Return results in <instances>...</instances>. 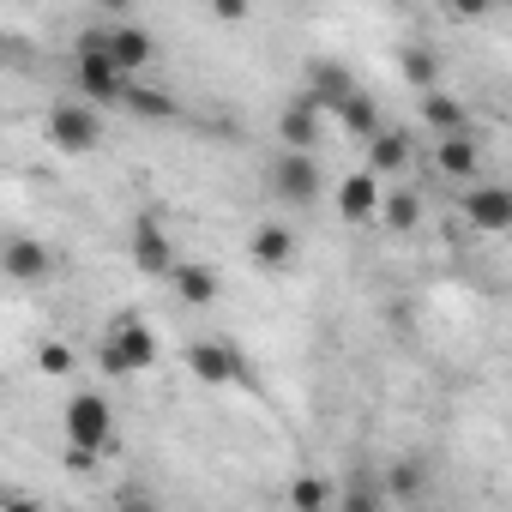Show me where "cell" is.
Here are the masks:
<instances>
[{
    "label": "cell",
    "instance_id": "obj_1",
    "mask_svg": "<svg viewBox=\"0 0 512 512\" xmlns=\"http://www.w3.org/2000/svg\"><path fill=\"white\" fill-rule=\"evenodd\" d=\"M151 362H157V338H151V326H145L139 314H115L109 332L97 338V368H103L109 380H133V374H145Z\"/></svg>",
    "mask_w": 512,
    "mask_h": 512
},
{
    "label": "cell",
    "instance_id": "obj_2",
    "mask_svg": "<svg viewBox=\"0 0 512 512\" xmlns=\"http://www.w3.org/2000/svg\"><path fill=\"white\" fill-rule=\"evenodd\" d=\"M73 79H79V97H91L97 109H103V103H127L133 79H127V73H121L109 55H103V25L79 37V55H73Z\"/></svg>",
    "mask_w": 512,
    "mask_h": 512
},
{
    "label": "cell",
    "instance_id": "obj_3",
    "mask_svg": "<svg viewBox=\"0 0 512 512\" xmlns=\"http://www.w3.org/2000/svg\"><path fill=\"white\" fill-rule=\"evenodd\" d=\"M61 428H67L73 452H79V458H91V452H109V440H115V410H109V398H103V392H73V398H67Z\"/></svg>",
    "mask_w": 512,
    "mask_h": 512
},
{
    "label": "cell",
    "instance_id": "obj_4",
    "mask_svg": "<svg viewBox=\"0 0 512 512\" xmlns=\"http://www.w3.org/2000/svg\"><path fill=\"white\" fill-rule=\"evenodd\" d=\"M49 145L55 151H67V157H85V151H97L103 145V109L97 103H55L49 109Z\"/></svg>",
    "mask_w": 512,
    "mask_h": 512
},
{
    "label": "cell",
    "instance_id": "obj_5",
    "mask_svg": "<svg viewBox=\"0 0 512 512\" xmlns=\"http://www.w3.org/2000/svg\"><path fill=\"white\" fill-rule=\"evenodd\" d=\"M320 187H326V175H320L314 151H278V163H272V193H278L284 205H314Z\"/></svg>",
    "mask_w": 512,
    "mask_h": 512
},
{
    "label": "cell",
    "instance_id": "obj_6",
    "mask_svg": "<svg viewBox=\"0 0 512 512\" xmlns=\"http://www.w3.org/2000/svg\"><path fill=\"white\" fill-rule=\"evenodd\" d=\"M187 368H193V380L199 386H247L253 380V368L241 362V350H229V344H217V338H193L187 344Z\"/></svg>",
    "mask_w": 512,
    "mask_h": 512
},
{
    "label": "cell",
    "instance_id": "obj_7",
    "mask_svg": "<svg viewBox=\"0 0 512 512\" xmlns=\"http://www.w3.org/2000/svg\"><path fill=\"white\" fill-rule=\"evenodd\" d=\"M464 217H470V229H482V235L512 229V187H506V181H476V187L464 193Z\"/></svg>",
    "mask_w": 512,
    "mask_h": 512
},
{
    "label": "cell",
    "instance_id": "obj_8",
    "mask_svg": "<svg viewBox=\"0 0 512 512\" xmlns=\"http://www.w3.org/2000/svg\"><path fill=\"white\" fill-rule=\"evenodd\" d=\"M127 253H133V266H139L145 278H175V247H169V235H163L157 217H139V223H133Z\"/></svg>",
    "mask_w": 512,
    "mask_h": 512
},
{
    "label": "cell",
    "instance_id": "obj_9",
    "mask_svg": "<svg viewBox=\"0 0 512 512\" xmlns=\"http://www.w3.org/2000/svg\"><path fill=\"white\" fill-rule=\"evenodd\" d=\"M103 55L133 79V73H145L151 67V55H157V37L145 31V25H109L103 31Z\"/></svg>",
    "mask_w": 512,
    "mask_h": 512
},
{
    "label": "cell",
    "instance_id": "obj_10",
    "mask_svg": "<svg viewBox=\"0 0 512 512\" xmlns=\"http://www.w3.org/2000/svg\"><path fill=\"white\" fill-rule=\"evenodd\" d=\"M320 121H326V109H320L308 91L290 97L284 115H278V139H284V151H314V145H320Z\"/></svg>",
    "mask_w": 512,
    "mask_h": 512
},
{
    "label": "cell",
    "instance_id": "obj_11",
    "mask_svg": "<svg viewBox=\"0 0 512 512\" xmlns=\"http://www.w3.org/2000/svg\"><path fill=\"white\" fill-rule=\"evenodd\" d=\"M380 205H386L380 175L356 169V175H344V181H338V217H344V223H374V217H380Z\"/></svg>",
    "mask_w": 512,
    "mask_h": 512
},
{
    "label": "cell",
    "instance_id": "obj_12",
    "mask_svg": "<svg viewBox=\"0 0 512 512\" xmlns=\"http://www.w3.org/2000/svg\"><path fill=\"white\" fill-rule=\"evenodd\" d=\"M434 169L446 181H476L482 175V145L470 133H452V139H434Z\"/></svg>",
    "mask_w": 512,
    "mask_h": 512
},
{
    "label": "cell",
    "instance_id": "obj_13",
    "mask_svg": "<svg viewBox=\"0 0 512 512\" xmlns=\"http://www.w3.org/2000/svg\"><path fill=\"white\" fill-rule=\"evenodd\" d=\"M0 266H7V278H13V284H37V278H49V272H55L49 247H43V241H31V235H13V241H7V253H0Z\"/></svg>",
    "mask_w": 512,
    "mask_h": 512
},
{
    "label": "cell",
    "instance_id": "obj_14",
    "mask_svg": "<svg viewBox=\"0 0 512 512\" xmlns=\"http://www.w3.org/2000/svg\"><path fill=\"white\" fill-rule=\"evenodd\" d=\"M247 247H253V260H260L266 272H290L296 266V235H290V223H260Z\"/></svg>",
    "mask_w": 512,
    "mask_h": 512
},
{
    "label": "cell",
    "instance_id": "obj_15",
    "mask_svg": "<svg viewBox=\"0 0 512 512\" xmlns=\"http://www.w3.org/2000/svg\"><path fill=\"white\" fill-rule=\"evenodd\" d=\"M308 97L320 103V109H344L350 97H356V79H350V67H338V61H314V73H308Z\"/></svg>",
    "mask_w": 512,
    "mask_h": 512
},
{
    "label": "cell",
    "instance_id": "obj_16",
    "mask_svg": "<svg viewBox=\"0 0 512 512\" xmlns=\"http://www.w3.org/2000/svg\"><path fill=\"white\" fill-rule=\"evenodd\" d=\"M380 488H386V500H422L428 494V464L422 458H392Z\"/></svg>",
    "mask_w": 512,
    "mask_h": 512
},
{
    "label": "cell",
    "instance_id": "obj_17",
    "mask_svg": "<svg viewBox=\"0 0 512 512\" xmlns=\"http://www.w3.org/2000/svg\"><path fill=\"white\" fill-rule=\"evenodd\" d=\"M422 121L434 127V139H452V133H470V121H464V103H458L452 91H428V97H422Z\"/></svg>",
    "mask_w": 512,
    "mask_h": 512
},
{
    "label": "cell",
    "instance_id": "obj_18",
    "mask_svg": "<svg viewBox=\"0 0 512 512\" xmlns=\"http://www.w3.org/2000/svg\"><path fill=\"white\" fill-rule=\"evenodd\" d=\"M338 127H344V133H356V139H368V145L386 133V121H380V103H374L368 91H356V97L338 109Z\"/></svg>",
    "mask_w": 512,
    "mask_h": 512
},
{
    "label": "cell",
    "instance_id": "obj_19",
    "mask_svg": "<svg viewBox=\"0 0 512 512\" xmlns=\"http://www.w3.org/2000/svg\"><path fill=\"white\" fill-rule=\"evenodd\" d=\"M404 163H410V133L386 127V133L368 145V175H380V181H386V175H398Z\"/></svg>",
    "mask_w": 512,
    "mask_h": 512
},
{
    "label": "cell",
    "instance_id": "obj_20",
    "mask_svg": "<svg viewBox=\"0 0 512 512\" xmlns=\"http://www.w3.org/2000/svg\"><path fill=\"white\" fill-rule=\"evenodd\" d=\"M380 223L392 235H410L422 223V193L416 187H386V205H380Z\"/></svg>",
    "mask_w": 512,
    "mask_h": 512
},
{
    "label": "cell",
    "instance_id": "obj_21",
    "mask_svg": "<svg viewBox=\"0 0 512 512\" xmlns=\"http://www.w3.org/2000/svg\"><path fill=\"white\" fill-rule=\"evenodd\" d=\"M332 506H338V494H332V482H326V476L302 470V476L290 482V512H332Z\"/></svg>",
    "mask_w": 512,
    "mask_h": 512
},
{
    "label": "cell",
    "instance_id": "obj_22",
    "mask_svg": "<svg viewBox=\"0 0 512 512\" xmlns=\"http://www.w3.org/2000/svg\"><path fill=\"white\" fill-rule=\"evenodd\" d=\"M332 512H386V488H380L374 476L356 470V476L338 488V506H332Z\"/></svg>",
    "mask_w": 512,
    "mask_h": 512
},
{
    "label": "cell",
    "instance_id": "obj_23",
    "mask_svg": "<svg viewBox=\"0 0 512 512\" xmlns=\"http://www.w3.org/2000/svg\"><path fill=\"white\" fill-rule=\"evenodd\" d=\"M175 296L181 302H193V308H205V302H217V272L211 266H175Z\"/></svg>",
    "mask_w": 512,
    "mask_h": 512
},
{
    "label": "cell",
    "instance_id": "obj_24",
    "mask_svg": "<svg viewBox=\"0 0 512 512\" xmlns=\"http://www.w3.org/2000/svg\"><path fill=\"white\" fill-rule=\"evenodd\" d=\"M121 109H133L139 121H175V97H169V91H157V85H133Z\"/></svg>",
    "mask_w": 512,
    "mask_h": 512
},
{
    "label": "cell",
    "instance_id": "obj_25",
    "mask_svg": "<svg viewBox=\"0 0 512 512\" xmlns=\"http://www.w3.org/2000/svg\"><path fill=\"white\" fill-rule=\"evenodd\" d=\"M404 85H416L422 97L440 91V55L434 49H404Z\"/></svg>",
    "mask_w": 512,
    "mask_h": 512
},
{
    "label": "cell",
    "instance_id": "obj_26",
    "mask_svg": "<svg viewBox=\"0 0 512 512\" xmlns=\"http://www.w3.org/2000/svg\"><path fill=\"white\" fill-rule=\"evenodd\" d=\"M115 512H163V506H157V494H151V488H139V482H133V488H121V494H115Z\"/></svg>",
    "mask_w": 512,
    "mask_h": 512
},
{
    "label": "cell",
    "instance_id": "obj_27",
    "mask_svg": "<svg viewBox=\"0 0 512 512\" xmlns=\"http://www.w3.org/2000/svg\"><path fill=\"white\" fill-rule=\"evenodd\" d=\"M37 362H43V374H55V380H61V374H73V350H67V344H43V356H37Z\"/></svg>",
    "mask_w": 512,
    "mask_h": 512
},
{
    "label": "cell",
    "instance_id": "obj_28",
    "mask_svg": "<svg viewBox=\"0 0 512 512\" xmlns=\"http://www.w3.org/2000/svg\"><path fill=\"white\" fill-rule=\"evenodd\" d=\"M217 19H223V25H241V19H247V0H217Z\"/></svg>",
    "mask_w": 512,
    "mask_h": 512
},
{
    "label": "cell",
    "instance_id": "obj_29",
    "mask_svg": "<svg viewBox=\"0 0 512 512\" xmlns=\"http://www.w3.org/2000/svg\"><path fill=\"white\" fill-rule=\"evenodd\" d=\"M7 512H43V506H37L31 494H7Z\"/></svg>",
    "mask_w": 512,
    "mask_h": 512
}]
</instances>
